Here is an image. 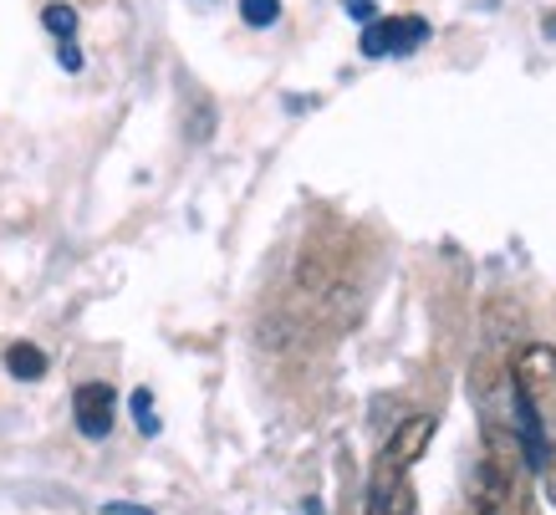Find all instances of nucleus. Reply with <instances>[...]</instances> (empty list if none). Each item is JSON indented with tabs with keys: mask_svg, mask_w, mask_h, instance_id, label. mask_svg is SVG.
Wrapping results in <instances>:
<instances>
[{
	"mask_svg": "<svg viewBox=\"0 0 556 515\" xmlns=\"http://www.w3.org/2000/svg\"><path fill=\"white\" fill-rule=\"evenodd\" d=\"M485 460L475 469V515H536L531 505V465L510 424H485Z\"/></svg>",
	"mask_w": 556,
	"mask_h": 515,
	"instance_id": "nucleus-1",
	"label": "nucleus"
},
{
	"mask_svg": "<svg viewBox=\"0 0 556 515\" xmlns=\"http://www.w3.org/2000/svg\"><path fill=\"white\" fill-rule=\"evenodd\" d=\"M510 393L536 429H556V348L552 342H526L510 352Z\"/></svg>",
	"mask_w": 556,
	"mask_h": 515,
	"instance_id": "nucleus-2",
	"label": "nucleus"
},
{
	"mask_svg": "<svg viewBox=\"0 0 556 515\" xmlns=\"http://www.w3.org/2000/svg\"><path fill=\"white\" fill-rule=\"evenodd\" d=\"M429 41V26L419 16H378L363 26V56H408Z\"/></svg>",
	"mask_w": 556,
	"mask_h": 515,
	"instance_id": "nucleus-3",
	"label": "nucleus"
},
{
	"mask_svg": "<svg viewBox=\"0 0 556 515\" xmlns=\"http://www.w3.org/2000/svg\"><path fill=\"white\" fill-rule=\"evenodd\" d=\"M368 515H414V485H408V469L393 465L378 454L368 480Z\"/></svg>",
	"mask_w": 556,
	"mask_h": 515,
	"instance_id": "nucleus-4",
	"label": "nucleus"
},
{
	"mask_svg": "<svg viewBox=\"0 0 556 515\" xmlns=\"http://www.w3.org/2000/svg\"><path fill=\"white\" fill-rule=\"evenodd\" d=\"M72 414H77V429H83L87 439H108L113 418H118V393H113V382H83L77 399H72Z\"/></svg>",
	"mask_w": 556,
	"mask_h": 515,
	"instance_id": "nucleus-5",
	"label": "nucleus"
},
{
	"mask_svg": "<svg viewBox=\"0 0 556 515\" xmlns=\"http://www.w3.org/2000/svg\"><path fill=\"white\" fill-rule=\"evenodd\" d=\"M429 439H434V414H414L404 418L399 429H393V439H388L383 460H393V465H414V460H424V449H429Z\"/></svg>",
	"mask_w": 556,
	"mask_h": 515,
	"instance_id": "nucleus-6",
	"label": "nucleus"
},
{
	"mask_svg": "<svg viewBox=\"0 0 556 515\" xmlns=\"http://www.w3.org/2000/svg\"><path fill=\"white\" fill-rule=\"evenodd\" d=\"M5 367H11V378L36 382V378H47V352L36 348V342H11L5 348Z\"/></svg>",
	"mask_w": 556,
	"mask_h": 515,
	"instance_id": "nucleus-7",
	"label": "nucleus"
},
{
	"mask_svg": "<svg viewBox=\"0 0 556 515\" xmlns=\"http://www.w3.org/2000/svg\"><path fill=\"white\" fill-rule=\"evenodd\" d=\"M41 26H47L51 36L72 41V32H77V11H72V5H62V0H51L47 11H41Z\"/></svg>",
	"mask_w": 556,
	"mask_h": 515,
	"instance_id": "nucleus-8",
	"label": "nucleus"
},
{
	"mask_svg": "<svg viewBox=\"0 0 556 515\" xmlns=\"http://www.w3.org/2000/svg\"><path fill=\"white\" fill-rule=\"evenodd\" d=\"M240 16H245V26H276V16H281V0H240Z\"/></svg>",
	"mask_w": 556,
	"mask_h": 515,
	"instance_id": "nucleus-9",
	"label": "nucleus"
},
{
	"mask_svg": "<svg viewBox=\"0 0 556 515\" xmlns=\"http://www.w3.org/2000/svg\"><path fill=\"white\" fill-rule=\"evenodd\" d=\"M134 414H138V429H143V434L159 429V424H153V399H149V393H134Z\"/></svg>",
	"mask_w": 556,
	"mask_h": 515,
	"instance_id": "nucleus-10",
	"label": "nucleus"
},
{
	"mask_svg": "<svg viewBox=\"0 0 556 515\" xmlns=\"http://www.w3.org/2000/svg\"><path fill=\"white\" fill-rule=\"evenodd\" d=\"M541 480H546V495H552V505H556V444L546 449V460H541Z\"/></svg>",
	"mask_w": 556,
	"mask_h": 515,
	"instance_id": "nucleus-11",
	"label": "nucleus"
},
{
	"mask_svg": "<svg viewBox=\"0 0 556 515\" xmlns=\"http://www.w3.org/2000/svg\"><path fill=\"white\" fill-rule=\"evenodd\" d=\"M348 16L368 26V21H378V11H372V0H348Z\"/></svg>",
	"mask_w": 556,
	"mask_h": 515,
	"instance_id": "nucleus-12",
	"label": "nucleus"
},
{
	"mask_svg": "<svg viewBox=\"0 0 556 515\" xmlns=\"http://www.w3.org/2000/svg\"><path fill=\"white\" fill-rule=\"evenodd\" d=\"M56 62H62L67 72H77V67H83V51L72 47V41H62V51H56Z\"/></svg>",
	"mask_w": 556,
	"mask_h": 515,
	"instance_id": "nucleus-13",
	"label": "nucleus"
},
{
	"mask_svg": "<svg viewBox=\"0 0 556 515\" xmlns=\"http://www.w3.org/2000/svg\"><path fill=\"white\" fill-rule=\"evenodd\" d=\"M546 36H556V11H552V16H546Z\"/></svg>",
	"mask_w": 556,
	"mask_h": 515,
	"instance_id": "nucleus-14",
	"label": "nucleus"
}]
</instances>
